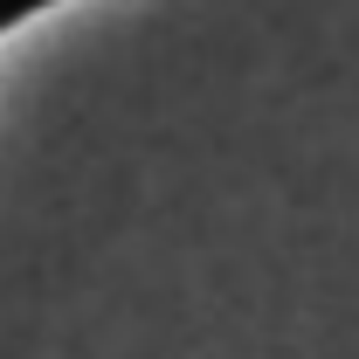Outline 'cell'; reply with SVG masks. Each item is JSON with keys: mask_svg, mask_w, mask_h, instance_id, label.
<instances>
[{"mask_svg": "<svg viewBox=\"0 0 359 359\" xmlns=\"http://www.w3.org/2000/svg\"><path fill=\"white\" fill-rule=\"evenodd\" d=\"M35 7H48V0H0V28H14V21H28Z\"/></svg>", "mask_w": 359, "mask_h": 359, "instance_id": "cell-1", "label": "cell"}]
</instances>
